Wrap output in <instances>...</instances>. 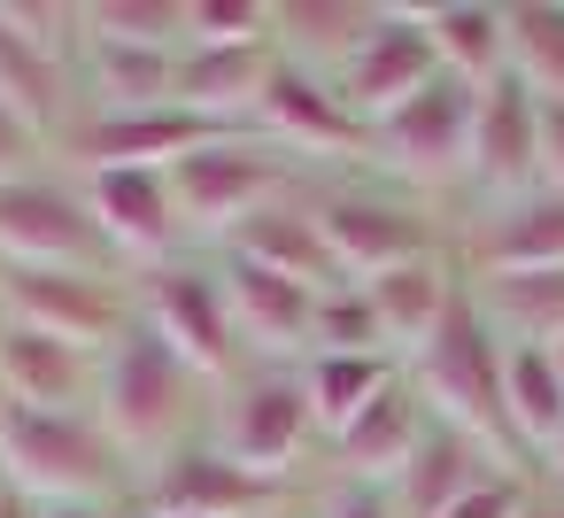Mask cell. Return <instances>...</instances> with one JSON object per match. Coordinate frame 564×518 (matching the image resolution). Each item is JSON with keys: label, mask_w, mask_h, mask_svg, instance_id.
I'll return each instance as SVG.
<instances>
[{"label": "cell", "mask_w": 564, "mask_h": 518, "mask_svg": "<svg viewBox=\"0 0 564 518\" xmlns=\"http://www.w3.org/2000/svg\"><path fill=\"white\" fill-rule=\"evenodd\" d=\"M209 379L178 356V348H163L140 317L101 348V395H94V418L109 425V441L148 472L155 456H171V449H186V441H202L209 433Z\"/></svg>", "instance_id": "obj_1"}, {"label": "cell", "mask_w": 564, "mask_h": 518, "mask_svg": "<svg viewBox=\"0 0 564 518\" xmlns=\"http://www.w3.org/2000/svg\"><path fill=\"white\" fill-rule=\"evenodd\" d=\"M402 371H410V387H417L425 418H441V425L471 433L495 464L533 472V464H525V449H518V425H510V348H502V341H495V325L479 317L471 287L456 294V310L441 317V333H433Z\"/></svg>", "instance_id": "obj_2"}, {"label": "cell", "mask_w": 564, "mask_h": 518, "mask_svg": "<svg viewBox=\"0 0 564 518\" xmlns=\"http://www.w3.org/2000/svg\"><path fill=\"white\" fill-rule=\"evenodd\" d=\"M0 472L40 503H140V464L109 441L94 410H17L0 418Z\"/></svg>", "instance_id": "obj_3"}, {"label": "cell", "mask_w": 564, "mask_h": 518, "mask_svg": "<svg viewBox=\"0 0 564 518\" xmlns=\"http://www.w3.org/2000/svg\"><path fill=\"white\" fill-rule=\"evenodd\" d=\"M310 209H317V233L348 287H364L394 263H417V256H448V240H456V217H441V202H417L387 179L310 186Z\"/></svg>", "instance_id": "obj_4"}, {"label": "cell", "mask_w": 564, "mask_h": 518, "mask_svg": "<svg viewBox=\"0 0 564 518\" xmlns=\"http://www.w3.org/2000/svg\"><path fill=\"white\" fill-rule=\"evenodd\" d=\"M294 186H302V163L279 155L263 132H225V140H209V148H194V155L171 163L186 248H225L263 202H279Z\"/></svg>", "instance_id": "obj_5"}, {"label": "cell", "mask_w": 564, "mask_h": 518, "mask_svg": "<svg viewBox=\"0 0 564 518\" xmlns=\"http://www.w3.org/2000/svg\"><path fill=\"white\" fill-rule=\"evenodd\" d=\"M471 109H479V94L464 86V78H433L425 94H410L394 117H379L364 140H371V171L387 179V186H402V194H417V202H441V194H456L464 179H471Z\"/></svg>", "instance_id": "obj_6"}, {"label": "cell", "mask_w": 564, "mask_h": 518, "mask_svg": "<svg viewBox=\"0 0 564 518\" xmlns=\"http://www.w3.org/2000/svg\"><path fill=\"white\" fill-rule=\"evenodd\" d=\"M209 441H217L225 456H240L248 472L302 487V456H310V441H317L302 364H240V371L209 395Z\"/></svg>", "instance_id": "obj_7"}, {"label": "cell", "mask_w": 564, "mask_h": 518, "mask_svg": "<svg viewBox=\"0 0 564 518\" xmlns=\"http://www.w3.org/2000/svg\"><path fill=\"white\" fill-rule=\"evenodd\" d=\"M132 317L178 348L209 387H225L248 356H240V333H232V302H225V271L217 256H171L155 271H132Z\"/></svg>", "instance_id": "obj_8"}, {"label": "cell", "mask_w": 564, "mask_h": 518, "mask_svg": "<svg viewBox=\"0 0 564 518\" xmlns=\"http://www.w3.org/2000/svg\"><path fill=\"white\" fill-rule=\"evenodd\" d=\"M0 263H24V271H117V279H132L109 256V240H101V225L86 209V186L63 163L0 186Z\"/></svg>", "instance_id": "obj_9"}, {"label": "cell", "mask_w": 564, "mask_h": 518, "mask_svg": "<svg viewBox=\"0 0 564 518\" xmlns=\"http://www.w3.org/2000/svg\"><path fill=\"white\" fill-rule=\"evenodd\" d=\"M0 325H24V333H47V341H70V348L101 356L132 325V279L0 263Z\"/></svg>", "instance_id": "obj_10"}, {"label": "cell", "mask_w": 564, "mask_h": 518, "mask_svg": "<svg viewBox=\"0 0 564 518\" xmlns=\"http://www.w3.org/2000/svg\"><path fill=\"white\" fill-rule=\"evenodd\" d=\"M294 495H302L294 479L248 472V464L225 456L209 433L186 441V449H171V456H155V464L140 472V510H155V518H271V510H286Z\"/></svg>", "instance_id": "obj_11"}, {"label": "cell", "mask_w": 564, "mask_h": 518, "mask_svg": "<svg viewBox=\"0 0 564 518\" xmlns=\"http://www.w3.org/2000/svg\"><path fill=\"white\" fill-rule=\"evenodd\" d=\"M441 78V55H433V40H425V0H379V24H371V40L333 71V94H340V109L371 132L379 117H394L410 94H425Z\"/></svg>", "instance_id": "obj_12"}, {"label": "cell", "mask_w": 564, "mask_h": 518, "mask_svg": "<svg viewBox=\"0 0 564 518\" xmlns=\"http://www.w3.org/2000/svg\"><path fill=\"white\" fill-rule=\"evenodd\" d=\"M456 263L464 279H502V271H564V194L533 186L510 202H471L456 217Z\"/></svg>", "instance_id": "obj_13"}, {"label": "cell", "mask_w": 564, "mask_h": 518, "mask_svg": "<svg viewBox=\"0 0 564 518\" xmlns=\"http://www.w3.org/2000/svg\"><path fill=\"white\" fill-rule=\"evenodd\" d=\"M256 132H263L279 155H294V163H364V155H371V140H364V125L340 109L333 78L302 71V63H271L263 101H256Z\"/></svg>", "instance_id": "obj_14"}, {"label": "cell", "mask_w": 564, "mask_h": 518, "mask_svg": "<svg viewBox=\"0 0 564 518\" xmlns=\"http://www.w3.org/2000/svg\"><path fill=\"white\" fill-rule=\"evenodd\" d=\"M70 179L86 186V209H94V225L124 271H155V263L186 256L171 171H70Z\"/></svg>", "instance_id": "obj_15"}, {"label": "cell", "mask_w": 564, "mask_h": 518, "mask_svg": "<svg viewBox=\"0 0 564 518\" xmlns=\"http://www.w3.org/2000/svg\"><path fill=\"white\" fill-rule=\"evenodd\" d=\"M471 202H510L541 186V101L518 78H495L471 109Z\"/></svg>", "instance_id": "obj_16"}, {"label": "cell", "mask_w": 564, "mask_h": 518, "mask_svg": "<svg viewBox=\"0 0 564 518\" xmlns=\"http://www.w3.org/2000/svg\"><path fill=\"white\" fill-rule=\"evenodd\" d=\"M217 271H225V302H232L240 356H248V364H302V356H310L317 294H310L302 279H279V271L240 263V256H217Z\"/></svg>", "instance_id": "obj_17"}, {"label": "cell", "mask_w": 564, "mask_h": 518, "mask_svg": "<svg viewBox=\"0 0 564 518\" xmlns=\"http://www.w3.org/2000/svg\"><path fill=\"white\" fill-rule=\"evenodd\" d=\"M271 63H279L271 40H256V47H178L171 109H186L202 125H225V132H256V101H263Z\"/></svg>", "instance_id": "obj_18"}, {"label": "cell", "mask_w": 564, "mask_h": 518, "mask_svg": "<svg viewBox=\"0 0 564 518\" xmlns=\"http://www.w3.org/2000/svg\"><path fill=\"white\" fill-rule=\"evenodd\" d=\"M456 294H464V263H456V248H448V256H417V263H394V271L364 279V302H371L379 341H387V356H394V364H410V356L441 333V317L456 310Z\"/></svg>", "instance_id": "obj_19"}, {"label": "cell", "mask_w": 564, "mask_h": 518, "mask_svg": "<svg viewBox=\"0 0 564 518\" xmlns=\"http://www.w3.org/2000/svg\"><path fill=\"white\" fill-rule=\"evenodd\" d=\"M217 256H240V263H263V271H279V279H302L310 294H333V287H348L340 279V263H333V248H325V233H317V209H310V186H294V194H279V202H263Z\"/></svg>", "instance_id": "obj_20"}, {"label": "cell", "mask_w": 564, "mask_h": 518, "mask_svg": "<svg viewBox=\"0 0 564 518\" xmlns=\"http://www.w3.org/2000/svg\"><path fill=\"white\" fill-rule=\"evenodd\" d=\"M417 441H425V402H417V387H410V371H402L379 402H364V418H356L348 433H333V441H325V456H333V479L394 487V479L410 472Z\"/></svg>", "instance_id": "obj_21"}, {"label": "cell", "mask_w": 564, "mask_h": 518, "mask_svg": "<svg viewBox=\"0 0 564 518\" xmlns=\"http://www.w3.org/2000/svg\"><path fill=\"white\" fill-rule=\"evenodd\" d=\"M0 395L17 410H94L101 395V356L24 333V325H0Z\"/></svg>", "instance_id": "obj_22"}, {"label": "cell", "mask_w": 564, "mask_h": 518, "mask_svg": "<svg viewBox=\"0 0 564 518\" xmlns=\"http://www.w3.org/2000/svg\"><path fill=\"white\" fill-rule=\"evenodd\" d=\"M0 109L24 117L47 148H63V140H70V125L86 117L78 71H70V63H55V55H40L9 17H0Z\"/></svg>", "instance_id": "obj_23"}, {"label": "cell", "mask_w": 564, "mask_h": 518, "mask_svg": "<svg viewBox=\"0 0 564 518\" xmlns=\"http://www.w3.org/2000/svg\"><path fill=\"white\" fill-rule=\"evenodd\" d=\"M379 24V0H271V47L279 63H302L333 78Z\"/></svg>", "instance_id": "obj_24"}, {"label": "cell", "mask_w": 564, "mask_h": 518, "mask_svg": "<svg viewBox=\"0 0 564 518\" xmlns=\"http://www.w3.org/2000/svg\"><path fill=\"white\" fill-rule=\"evenodd\" d=\"M487 472H510V464H495L471 433H456V425L425 418V441H417L410 472H402L387 495H394V510H402V518H441V510H448L464 487H479Z\"/></svg>", "instance_id": "obj_25"}, {"label": "cell", "mask_w": 564, "mask_h": 518, "mask_svg": "<svg viewBox=\"0 0 564 518\" xmlns=\"http://www.w3.org/2000/svg\"><path fill=\"white\" fill-rule=\"evenodd\" d=\"M425 40H433L441 71H448V78H464L471 94H487L495 78H510L502 0H425Z\"/></svg>", "instance_id": "obj_26"}, {"label": "cell", "mask_w": 564, "mask_h": 518, "mask_svg": "<svg viewBox=\"0 0 564 518\" xmlns=\"http://www.w3.org/2000/svg\"><path fill=\"white\" fill-rule=\"evenodd\" d=\"M464 287L502 348H556L564 341V271H502V279H464Z\"/></svg>", "instance_id": "obj_27"}, {"label": "cell", "mask_w": 564, "mask_h": 518, "mask_svg": "<svg viewBox=\"0 0 564 518\" xmlns=\"http://www.w3.org/2000/svg\"><path fill=\"white\" fill-rule=\"evenodd\" d=\"M394 379H402V364H394V356H302V387H310L317 441L348 433V425L364 418V402H379Z\"/></svg>", "instance_id": "obj_28"}, {"label": "cell", "mask_w": 564, "mask_h": 518, "mask_svg": "<svg viewBox=\"0 0 564 518\" xmlns=\"http://www.w3.org/2000/svg\"><path fill=\"white\" fill-rule=\"evenodd\" d=\"M510 78L533 101H564V0H502Z\"/></svg>", "instance_id": "obj_29"}, {"label": "cell", "mask_w": 564, "mask_h": 518, "mask_svg": "<svg viewBox=\"0 0 564 518\" xmlns=\"http://www.w3.org/2000/svg\"><path fill=\"white\" fill-rule=\"evenodd\" d=\"M86 32L178 55L186 47V0H86Z\"/></svg>", "instance_id": "obj_30"}, {"label": "cell", "mask_w": 564, "mask_h": 518, "mask_svg": "<svg viewBox=\"0 0 564 518\" xmlns=\"http://www.w3.org/2000/svg\"><path fill=\"white\" fill-rule=\"evenodd\" d=\"M310 356H387V341H379V317H371L364 287H333V294H317Z\"/></svg>", "instance_id": "obj_31"}, {"label": "cell", "mask_w": 564, "mask_h": 518, "mask_svg": "<svg viewBox=\"0 0 564 518\" xmlns=\"http://www.w3.org/2000/svg\"><path fill=\"white\" fill-rule=\"evenodd\" d=\"M271 40V0H186V47H256Z\"/></svg>", "instance_id": "obj_32"}, {"label": "cell", "mask_w": 564, "mask_h": 518, "mask_svg": "<svg viewBox=\"0 0 564 518\" xmlns=\"http://www.w3.org/2000/svg\"><path fill=\"white\" fill-rule=\"evenodd\" d=\"M525 495H533V472H487L479 487H464L441 518H518L525 510Z\"/></svg>", "instance_id": "obj_33"}, {"label": "cell", "mask_w": 564, "mask_h": 518, "mask_svg": "<svg viewBox=\"0 0 564 518\" xmlns=\"http://www.w3.org/2000/svg\"><path fill=\"white\" fill-rule=\"evenodd\" d=\"M47 163H55V148H47L24 117L0 109V186H17V179H32V171H47Z\"/></svg>", "instance_id": "obj_34"}, {"label": "cell", "mask_w": 564, "mask_h": 518, "mask_svg": "<svg viewBox=\"0 0 564 518\" xmlns=\"http://www.w3.org/2000/svg\"><path fill=\"white\" fill-rule=\"evenodd\" d=\"M310 518H402L387 487H356V479H333L325 495H310Z\"/></svg>", "instance_id": "obj_35"}, {"label": "cell", "mask_w": 564, "mask_h": 518, "mask_svg": "<svg viewBox=\"0 0 564 518\" xmlns=\"http://www.w3.org/2000/svg\"><path fill=\"white\" fill-rule=\"evenodd\" d=\"M541 186L564 194V101H541Z\"/></svg>", "instance_id": "obj_36"}, {"label": "cell", "mask_w": 564, "mask_h": 518, "mask_svg": "<svg viewBox=\"0 0 564 518\" xmlns=\"http://www.w3.org/2000/svg\"><path fill=\"white\" fill-rule=\"evenodd\" d=\"M132 503H47V518H124Z\"/></svg>", "instance_id": "obj_37"}, {"label": "cell", "mask_w": 564, "mask_h": 518, "mask_svg": "<svg viewBox=\"0 0 564 518\" xmlns=\"http://www.w3.org/2000/svg\"><path fill=\"white\" fill-rule=\"evenodd\" d=\"M518 518H564V495L533 479V495H525V510H518Z\"/></svg>", "instance_id": "obj_38"}, {"label": "cell", "mask_w": 564, "mask_h": 518, "mask_svg": "<svg viewBox=\"0 0 564 518\" xmlns=\"http://www.w3.org/2000/svg\"><path fill=\"white\" fill-rule=\"evenodd\" d=\"M0 518H47V503L24 495V487H9V495H0Z\"/></svg>", "instance_id": "obj_39"}, {"label": "cell", "mask_w": 564, "mask_h": 518, "mask_svg": "<svg viewBox=\"0 0 564 518\" xmlns=\"http://www.w3.org/2000/svg\"><path fill=\"white\" fill-rule=\"evenodd\" d=\"M533 479H541V487H556V495H564V441H556V449H549V456H541V464H533Z\"/></svg>", "instance_id": "obj_40"}, {"label": "cell", "mask_w": 564, "mask_h": 518, "mask_svg": "<svg viewBox=\"0 0 564 518\" xmlns=\"http://www.w3.org/2000/svg\"><path fill=\"white\" fill-rule=\"evenodd\" d=\"M271 518H310V495H294L286 510H271Z\"/></svg>", "instance_id": "obj_41"}, {"label": "cell", "mask_w": 564, "mask_h": 518, "mask_svg": "<svg viewBox=\"0 0 564 518\" xmlns=\"http://www.w3.org/2000/svg\"><path fill=\"white\" fill-rule=\"evenodd\" d=\"M549 364H556V379H564V341H556V348H549Z\"/></svg>", "instance_id": "obj_42"}, {"label": "cell", "mask_w": 564, "mask_h": 518, "mask_svg": "<svg viewBox=\"0 0 564 518\" xmlns=\"http://www.w3.org/2000/svg\"><path fill=\"white\" fill-rule=\"evenodd\" d=\"M124 518H155V510H140V503H132V510H124Z\"/></svg>", "instance_id": "obj_43"}, {"label": "cell", "mask_w": 564, "mask_h": 518, "mask_svg": "<svg viewBox=\"0 0 564 518\" xmlns=\"http://www.w3.org/2000/svg\"><path fill=\"white\" fill-rule=\"evenodd\" d=\"M0 418H9V395H0Z\"/></svg>", "instance_id": "obj_44"}]
</instances>
